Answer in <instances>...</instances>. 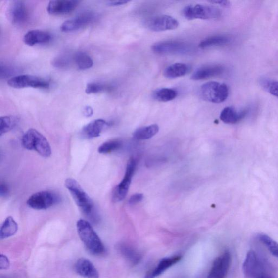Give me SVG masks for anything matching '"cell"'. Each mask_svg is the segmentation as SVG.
<instances>
[{"label":"cell","mask_w":278,"mask_h":278,"mask_svg":"<svg viewBox=\"0 0 278 278\" xmlns=\"http://www.w3.org/2000/svg\"><path fill=\"white\" fill-rule=\"evenodd\" d=\"M70 61L68 57L59 56L55 58L53 61V65L55 68L63 69L67 67L70 64Z\"/></svg>","instance_id":"34"},{"label":"cell","mask_w":278,"mask_h":278,"mask_svg":"<svg viewBox=\"0 0 278 278\" xmlns=\"http://www.w3.org/2000/svg\"><path fill=\"white\" fill-rule=\"evenodd\" d=\"M178 95V92L171 88H162L155 90L152 93V97L156 101L160 102H168L175 99Z\"/></svg>","instance_id":"26"},{"label":"cell","mask_w":278,"mask_h":278,"mask_svg":"<svg viewBox=\"0 0 278 278\" xmlns=\"http://www.w3.org/2000/svg\"><path fill=\"white\" fill-rule=\"evenodd\" d=\"M136 166V160L134 158L130 159L127 163L123 180L114 190L113 200L114 202H120L126 197L129 190L133 176L135 174Z\"/></svg>","instance_id":"11"},{"label":"cell","mask_w":278,"mask_h":278,"mask_svg":"<svg viewBox=\"0 0 278 278\" xmlns=\"http://www.w3.org/2000/svg\"><path fill=\"white\" fill-rule=\"evenodd\" d=\"M122 146V143L118 140H111L101 144L98 149V152L101 154H106L112 153L119 149Z\"/></svg>","instance_id":"31"},{"label":"cell","mask_w":278,"mask_h":278,"mask_svg":"<svg viewBox=\"0 0 278 278\" xmlns=\"http://www.w3.org/2000/svg\"><path fill=\"white\" fill-rule=\"evenodd\" d=\"M95 16L92 13L82 14L76 17L66 20L60 26L63 32H71L79 30L91 24Z\"/></svg>","instance_id":"13"},{"label":"cell","mask_w":278,"mask_h":278,"mask_svg":"<svg viewBox=\"0 0 278 278\" xmlns=\"http://www.w3.org/2000/svg\"><path fill=\"white\" fill-rule=\"evenodd\" d=\"M9 189L8 185L5 183H1L0 186V195L1 197H7L9 195Z\"/></svg>","instance_id":"38"},{"label":"cell","mask_w":278,"mask_h":278,"mask_svg":"<svg viewBox=\"0 0 278 278\" xmlns=\"http://www.w3.org/2000/svg\"><path fill=\"white\" fill-rule=\"evenodd\" d=\"M105 86L99 83H88L86 88V93L87 94L97 93L103 91L105 90Z\"/></svg>","instance_id":"33"},{"label":"cell","mask_w":278,"mask_h":278,"mask_svg":"<svg viewBox=\"0 0 278 278\" xmlns=\"http://www.w3.org/2000/svg\"><path fill=\"white\" fill-rule=\"evenodd\" d=\"M152 51L160 55L185 54L191 47L185 42L179 41H164L153 44Z\"/></svg>","instance_id":"7"},{"label":"cell","mask_w":278,"mask_h":278,"mask_svg":"<svg viewBox=\"0 0 278 278\" xmlns=\"http://www.w3.org/2000/svg\"><path fill=\"white\" fill-rule=\"evenodd\" d=\"M230 39L225 36H213L204 39L200 42L199 47L201 49H206L216 46L225 45L229 43Z\"/></svg>","instance_id":"27"},{"label":"cell","mask_w":278,"mask_h":278,"mask_svg":"<svg viewBox=\"0 0 278 278\" xmlns=\"http://www.w3.org/2000/svg\"><path fill=\"white\" fill-rule=\"evenodd\" d=\"M143 195L141 193H136L132 196L129 199V203L134 205L142 201Z\"/></svg>","instance_id":"37"},{"label":"cell","mask_w":278,"mask_h":278,"mask_svg":"<svg viewBox=\"0 0 278 278\" xmlns=\"http://www.w3.org/2000/svg\"><path fill=\"white\" fill-rule=\"evenodd\" d=\"M257 278H274L269 276L268 274H265L263 275L260 276Z\"/></svg>","instance_id":"42"},{"label":"cell","mask_w":278,"mask_h":278,"mask_svg":"<svg viewBox=\"0 0 278 278\" xmlns=\"http://www.w3.org/2000/svg\"><path fill=\"white\" fill-rule=\"evenodd\" d=\"M260 85L265 91L274 96L278 97V81L268 79H261Z\"/></svg>","instance_id":"32"},{"label":"cell","mask_w":278,"mask_h":278,"mask_svg":"<svg viewBox=\"0 0 278 278\" xmlns=\"http://www.w3.org/2000/svg\"><path fill=\"white\" fill-rule=\"evenodd\" d=\"M77 230L81 240L91 254L99 255L105 252L101 239L89 222L80 219L77 222Z\"/></svg>","instance_id":"1"},{"label":"cell","mask_w":278,"mask_h":278,"mask_svg":"<svg viewBox=\"0 0 278 278\" xmlns=\"http://www.w3.org/2000/svg\"><path fill=\"white\" fill-rule=\"evenodd\" d=\"M65 186L82 212L88 217L93 216L94 209L93 203L79 182L72 178H68L65 181Z\"/></svg>","instance_id":"3"},{"label":"cell","mask_w":278,"mask_h":278,"mask_svg":"<svg viewBox=\"0 0 278 278\" xmlns=\"http://www.w3.org/2000/svg\"><path fill=\"white\" fill-rule=\"evenodd\" d=\"M188 71V66L186 64L175 63L167 67L163 75L167 79H174L186 75Z\"/></svg>","instance_id":"23"},{"label":"cell","mask_w":278,"mask_h":278,"mask_svg":"<svg viewBox=\"0 0 278 278\" xmlns=\"http://www.w3.org/2000/svg\"><path fill=\"white\" fill-rule=\"evenodd\" d=\"M243 271L247 278H257L267 274L264 263L253 250L247 253L243 264Z\"/></svg>","instance_id":"6"},{"label":"cell","mask_w":278,"mask_h":278,"mask_svg":"<svg viewBox=\"0 0 278 278\" xmlns=\"http://www.w3.org/2000/svg\"><path fill=\"white\" fill-rule=\"evenodd\" d=\"M231 263V255L229 251H226L214 260L206 278H225Z\"/></svg>","instance_id":"12"},{"label":"cell","mask_w":278,"mask_h":278,"mask_svg":"<svg viewBox=\"0 0 278 278\" xmlns=\"http://www.w3.org/2000/svg\"><path fill=\"white\" fill-rule=\"evenodd\" d=\"M93 110L92 107L90 106H87L84 108L83 110V114H84L85 116L86 117H91L93 114Z\"/></svg>","instance_id":"41"},{"label":"cell","mask_w":278,"mask_h":278,"mask_svg":"<svg viewBox=\"0 0 278 278\" xmlns=\"http://www.w3.org/2000/svg\"><path fill=\"white\" fill-rule=\"evenodd\" d=\"M80 1H61L55 0L51 1L47 5V12L51 15H64L73 12L79 5Z\"/></svg>","instance_id":"14"},{"label":"cell","mask_w":278,"mask_h":278,"mask_svg":"<svg viewBox=\"0 0 278 278\" xmlns=\"http://www.w3.org/2000/svg\"><path fill=\"white\" fill-rule=\"evenodd\" d=\"M118 248L121 254L131 264L136 265L140 262L141 253L130 244L122 243L119 244Z\"/></svg>","instance_id":"22"},{"label":"cell","mask_w":278,"mask_h":278,"mask_svg":"<svg viewBox=\"0 0 278 278\" xmlns=\"http://www.w3.org/2000/svg\"><path fill=\"white\" fill-rule=\"evenodd\" d=\"M9 260L6 256L3 254L0 255V269L7 270L9 268Z\"/></svg>","instance_id":"36"},{"label":"cell","mask_w":278,"mask_h":278,"mask_svg":"<svg viewBox=\"0 0 278 278\" xmlns=\"http://www.w3.org/2000/svg\"><path fill=\"white\" fill-rule=\"evenodd\" d=\"M1 278H5V277L3 278L2 277H1Z\"/></svg>","instance_id":"43"},{"label":"cell","mask_w":278,"mask_h":278,"mask_svg":"<svg viewBox=\"0 0 278 278\" xmlns=\"http://www.w3.org/2000/svg\"><path fill=\"white\" fill-rule=\"evenodd\" d=\"M22 145L27 150L36 151L43 157L48 158L52 154L47 139L35 129H31L25 132L22 138Z\"/></svg>","instance_id":"2"},{"label":"cell","mask_w":278,"mask_h":278,"mask_svg":"<svg viewBox=\"0 0 278 278\" xmlns=\"http://www.w3.org/2000/svg\"><path fill=\"white\" fill-rule=\"evenodd\" d=\"M51 36L49 33L42 30H31L26 33L24 42L26 45L33 46L39 44H46L51 40Z\"/></svg>","instance_id":"20"},{"label":"cell","mask_w":278,"mask_h":278,"mask_svg":"<svg viewBox=\"0 0 278 278\" xmlns=\"http://www.w3.org/2000/svg\"><path fill=\"white\" fill-rule=\"evenodd\" d=\"M210 3L216 4L220 5V6L224 7H229L230 5V2L225 0H215V1H209Z\"/></svg>","instance_id":"40"},{"label":"cell","mask_w":278,"mask_h":278,"mask_svg":"<svg viewBox=\"0 0 278 278\" xmlns=\"http://www.w3.org/2000/svg\"><path fill=\"white\" fill-rule=\"evenodd\" d=\"M247 113V110L238 112L235 108L227 107L222 110L220 118L225 124H234L244 119Z\"/></svg>","instance_id":"21"},{"label":"cell","mask_w":278,"mask_h":278,"mask_svg":"<svg viewBox=\"0 0 278 278\" xmlns=\"http://www.w3.org/2000/svg\"><path fill=\"white\" fill-rule=\"evenodd\" d=\"M224 68L220 65H206L202 66L194 71L191 79L194 81L204 80L210 79L223 73Z\"/></svg>","instance_id":"17"},{"label":"cell","mask_w":278,"mask_h":278,"mask_svg":"<svg viewBox=\"0 0 278 278\" xmlns=\"http://www.w3.org/2000/svg\"><path fill=\"white\" fill-rule=\"evenodd\" d=\"M74 61L78 69L82 70L90 69L93 64L90 55L83 52H77L74 55Z\"/></svg>","instance_id":"28"},{"label":"cell","mask_w":278,"mask_h":278,"mask_svg":"<svg viewBox=\"0 0 278 278\" xmlns=\"http://www.w3.org/2000/svg\"><path fill=\"white\" fill-rule=\"evenodd\" d=\"M200 93L205 101L218 104L226 101L229 95V90L225 83L211 81L201 86Z\"/></svg>","instance_id":"4"},{"label":"cell","mask_w":278,"mask_h":278,"mask_svg":"<svg viewBox=\"0 0 278 278\" xmlns=\"http://www.w3.org/2000/svg\"><path fill=\"white\" fill-rule=\"evenodd\" d=\"M18 119L14 116H4L0 118V136L12 130L17 124Z\"/></svg>","instance_id":"29"},{"label":"cell","mask_w":278,"mask_h":278,"mask_svg":"<svg viewBox=\"0 0 278 278\" xmlns=\"http://www.w3.org/2000/svg\"><path fill=\"white\" fill-rule=\"evenodd\" d=\"M77 273L86 278H98L99 273L95 266L90 260L81 258L75 264Z\"/></svg>","instance_id":"19"},{"label":"cell","mask_w":278,"mask_h":278,"mask_svg":"<svg viewBox=\"0 0 278 278\" xmlns=\"http://www.w3.org/2000/svg\"><path fill=\"white\" fill-rule=\"evenodd\" d=\"M130 2V1H128V0H114V1H108V4L110 6L117 7L125 5Z\"/></svg>","instance_id":"39"},{"label":"cell","mask_w":278,"mask_h":278,"mask_svg":"<svg viewBox=\"0 0 278 278\" xmlns=\"http://www.w3.org/2000/svg\"><path fill=\"white\" fill-rule=\"evenodd\" d=\"M18 230V225L12 217L9 216L5 220L0 229V238L1 240L15 234Z\"/></svg>","instance_id":"24"},{"label":"cell","mask_w":278,"mask_h":278,"mask_svg":"<svg viewBox=\"0 0 278 278\" xmlns=\"http://www.w3.org/2000/svg\"><path fill=\"white\" fill-rule=\"evenodd\" d=\"M59 202L56 194L49 191L38 192L32 194L27 200L29 207L35 210H46Z\"/></svg>","instance_id":"8"},{"label":"cell","mask_w":278,"mask_h":278,"mask_svg":"<svg viewBox=\"0 0 278 278\" xmlns=\"http://www.w3.org/2000/svg\"><path fill=\"white\" fill-rule=\"evenodd\" d=\"M1 77L6 78L14 73V69L5 65L1 64Z\"/></svg>","instance_id":"35"},{"label":"cell","mask_w":278,"mask_h":278,"mask_svg":"<svg viewBox=\"0 0 278 278\" xmlns=\"http://www.w3.org/2000/svg\"><path fill=\"white\" fill-rule=\"evenodd\" d=\"M29 16L27 8L23 1H14L9 8V18L14 24H23Z\"/></svg>","instance_id":"15"},{"label":"cell","mask_w":278,"mask_h":278,"mask_svg":"<svg viewBox=\"0 0 278 278\" xmlns=\"http://www.w3.org/2000/svg\"><path fill=\"white\" fill-rule=\"evenodd\" d=\"M159 130V126L157 125L154 124L139 128L133 133V136L138 140H148V139L157 135Z\"/></svg>","instance_id":"25"},{"label":"cell","mask_w":278,"mask_h":278,"mask_svg":"<svg viewBox=\"0 0 278 278\" xmlns=\"http://www.w3.org/2000/svg\"><path fill=\"white\" fill-rule=\"evenodd\" d=\"M183 15L188 20H211L221 16V10L212 5L196 4L187 5L183 10Z\"/></svg>","instance_id":"5"},{"label":"cell","mask_w":278,"mask_h":278,"mask_svg":"<svg viewBox=\"0 0 278 278\" xmlns=\"http://www.w3.org/2000/svg\"><path fill=\"white\" fill-rule=\"evenodd\" d=\"M108 125V122L103 119L94 120L83 128L82 134L88 139L98 137Z\"/></svg>","instance_id":"18"},{"label":"cell","mask_w":278,"mask_h":278,"mask_svg":"<svg viewBox=\"0 0 278 278\" xmlns=\"http://www.w3.org/2000/svg\"><path fill=\"white\" fill-rule=\"evenodd\" d=\"M8 85L16 89L27 87L47 89L50 86L49 82L47 80L41 77L30 75H20L11 78L8 81Z\"/></svg>","instance_id":"10"},{"label":"cell","mask_w":278,"mask_h":278,"mask_svg":"<svg viewBox=\"0 0 278 278\" xmlns=\"http://www.w3.org/2000/svg\"><path fill=\"white\" fill-rule=\"evenodd\" d=\"M182 258V255H176L162 259L154 269L148 272L144 278H155L159 276L171 266L179 263Z\"/></svg>","instance_id":"16"},{"label":"cell","mask_w":278,"mask_h":278,"mask_svg":"<svg viewBox=\"0 0 278 278\" xmlns=\"http://www.w3.org/2000/svg\"><path fill=\"white\" fill-rule=\"evenodd\" d=\"M143 25L150 31L163 32L177 29L179 23L172 16L162 15L148 18L143 22Z\"/></svg>","instance_id":"9"},{"label":"cell","mask_w":278,"mask_h":278,"mask_svg":"<svg viewBox=\"0 0 278 278\" xmlns=\"http://www.w3.org/2000/svg\"><path fill=\"white\" fill-rule=\"evenodd\" d=\"M258 240L268 249L270 253L278 258V243L268 235L259 234L258 235Z\"/></svg>","instance_id":"30"}]
</instances>
